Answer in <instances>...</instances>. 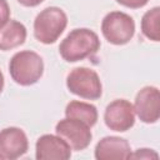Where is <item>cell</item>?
I'll use <instances>...</instances> for the list:
<instances>
[{"label":"cell","mask_w":160,"mask_h":160,"mask_svg":"<svg viewBox=\"0 0 160 160\" xmlns=\"http://www.w3.org/2000/svg\"><path fill=\"white\" fill-rule=\"evenodd\" d=\"M100 39L94 30L78 28L71 30L60 42L59 54L68 62H76L92 56L100 49Z\"/></svg>","instance_id":"cell-1"},{"label":"cell","mask_w":160,"mask_h":160,"mask_svg":"<svg viewBox=\"0 0 160 160\" xmlns=\"http://www.w3.org/2000/svg\"><path fill=\"white\" fill-rule=\"evenodd\" d=\"M9 72L16 84L21 86L34 85L44 74L42 58L32 50L18 51L9 61Z\"/></svg>","instance_id":"cell-2"},{"label":"cell","mask_w":160,"mask_h":160,"mask_svg":"<svg viewBox=\"0 0 160 160\" xmlns=\"http://www.w3.org/2000/svg\"><path fill=\"white\" fill-rule=\"evenodd\" d=\"M68 25V15L61 8L49 6L41 10L34 20V36L38 41L54 44Z\"/></svg>","instance_id":"cell-3"},{"label":"cell","mask_w":160,"mask_h":160,"mask_svg":"<svg viewBox=\"0 0 160 160\" xmlns=\"http://www.w3.org/2000/svg\"><path fill=\"white\" fill-rule=\"evenodd\" d=\"M66 88L74 95L86 100H98L102 95V84L98 72L86 66L74 68L68 74Z\"/></svg>","instance_id":"cell-4"},{"label":"cell","mask_w":160,"mask_h":160,"mask_svg":"<svg viewBox=\"0 0 160 160\" xmlns=\"http://www.w3.org/2000/svg\"><path fill=\"white\" fill-rule=\"evenodd\" d=\"M101 32L108 42L112 45H125L134 38L135 21L126 12L110 11L101 21Z\"/></svg>","instance_id":"cell-5"},{"label":"cell","mask_w":160,"mask_h":160,"mask_svg":"<svg viewBox=\"0 0 160 160\" xmlns=\"http://www.w3.org/2000/svg\"><path fill=\"white\" fill-rule=\"evenodd\" d=\"M55 132L56 135L62 138L75 151L86 149L92 139L91 128L89 125L78 119L66 116L55 125Z\"/></svg>","instance_id":"cell-6"},{"label":"cell","mask_w":160,"mask_h":160,"mask_svg":"<svg viewBox=\"0 0 160 160\" xmlns=\"http://www.w3.org/2000/svg\"><path fill=\"white\" fill-rule=\"evenodd\" d=\"M135 116L134 106L129 100L116 99L106 106L104 112V121L110 130L125 132L134 126Z\"/></svg>","instance_id":"cell-7"},{"label":"cell","mask_w":160,"mask_h":160,"mask_svg":"<svg viewBox=\"0 0 160 160\" xmlns=\"http://www.w3.org/2000/svg\"><path fill=\"white\" fill-rule=\"evenodd\" d=\"M135 115L145 124H155L160 118V91L156 86L141 88L132 104Z\"/></svg>","instance_id":"cell-8"},{"label":"cell","mask_w":160,"mask_h":160,"mask_svg":"<svg viewBox=\"0 0 160 160\" xmlns=\"http://www.w3.org/2000/svg\"><path fill=\"white\" fill-rule=\"evenodd\" d=\"M29 140L25 131L16 126L0 130V159L15 160L26 154Z\"/></svg>","instance_id":"cell-9"},{"label":"cell","mask_w":160,"mask_h":160,"mask_svg":"<svg viewBox=\"0 0 160 160\" xmlns=\"http://www.w3.org/2000/svg\"><path fill=\"white\" fill-rule=\"evenodd\" d=\"M72 149L59 135L44 134L35 144V158L38 160H68Z\"/></svg>","instance_id":"cell-10"},{"label":"cell","mask_w":160,"mask_h":160,"mask_svg":"<svg viewBox=\"0 0 160 160\" xmlns=\"http://www.w3.org/2000/svg\"><path fill=\"white\" fill-rule=\"evenodd\" d=\"M94 155L98 160H128L131 155V148L124 138L105 136L98 141Z\"/></svg>","instance_id":"cell-11"},{"label":"cell","mask_w":160,"mask_h":160,"mask_svg":"<svg viewBox=\"0 0 160 160\" xmlns=\"http://www.w3.org/2000/svg\"><path fill=\"white\" fill-rule=\"evenodd\" d=\"M26 28L18 20H9L0 28V50L8 51L22 45L26 40Z\"/></svg>","instance_id":"cell-12"},{"label":"cell","mask_w":160,"mask_h":160,"mask_svg":"<svg viewBox=\"0 0 160 160\" xmlns=\"http://www.w3.org/2000/svg\"><path fill=\"white\" fill-rule=\"evenodd\" d=\"M65 116L66 118H72L78 119L90 128H92L99 118L98 109L95 105L86 102V101H80V100H71L68 102L65 108Z\"/></svg>","instance_id":"cell-13"},{"label":"cell","mask_w":160,"mask_h":160,"mask_svg":"<svg viewBox=\"0 0 160 160\" xmlns=\"http://www.w3.org/2000/svg\"><path fill=\"white\" fill-rule=\"evenodd\" d=\"M141 32L145 38L158 42L160 40V8L154 6L141 18Z\"/></svg>","instance_id":"cell-14"},{"label":"cell","mask_w":160,"mask_h":160,"mask_svg":"<svg viewBox=\"0 0 160 160\" xmlns=\"http://www.w3.org/2000/svg\"><path fill=\"white\" fill-rule=\"evenodd\" d=\"M159 155L156 151H154L152 149H146V148H142V149H138L135 152H131L130 155V159H158Z\"/></svg>","instance_id":"cell-15"},{"label":"cell","mask_w":160,"mask_h":160,"mask_svg":"<svg viewBox=\"0 0 160 160\" xmlns=\"http://www.w3.org/2000/svg\"><path fill=\"white\" fill-rule=\"evenodd\" d=\"M10 20V6L8 0H0V28Z\"/></svg>","instance_id":"cell-16"},{"label":"cell","mask_w":160,"mask_h":160,"mask_svg":"<svg viewBox=\"0 0 160 160\" xmlns=\"http://www.w3.org/2000/svg\"><path fill=\"white\" fill-rule=\"evenodd\" d=\"M116 2L129 9H140L145 6L149 2V0H116Z\"/></svg>","instance_id":"cell-17"},{"label":"cell","mask_w":160,"mask_h":160,"mask_svg":"<svg viewBox=\"0 0 160 160\" xmlns=\"http://www.w3.org/2000/svg\"><path fill=\"white\" fill-rule=\"evenodd\" d=\"M44 0H18L19 4H21L22 6H26V8H34V6H38Z\"/></svg>","instance_id":"cell-18"},{"label":"cell","mask_w":160,"mask_h":160,"mask_svg":"<svg viewBox=\"0 0 160 160\" xmlns=\"http://www.w3.org/2000/svg\"><path fill=\"white\" fill-rule=\"evenodd\" d=\"M4 84H5V79H4V74H2V71L0 70V94L2 92V89H4Z\"/></svg>","instance_id":"cell-19"}]
</instances>
